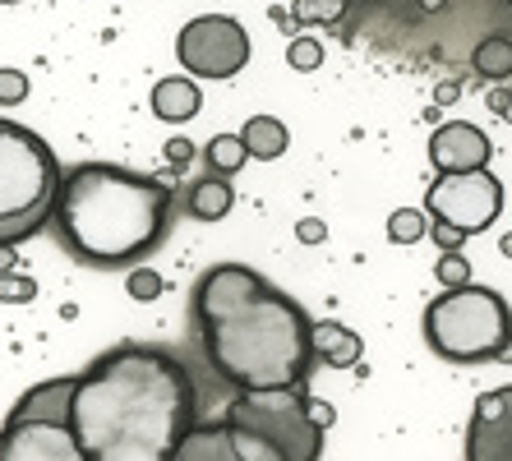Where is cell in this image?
Segmentation results:
<instances>
[{
    "instance_id": "cell-1",
    "label": "cell",
    "mask_w": 512,
    "mask_h": 461,
    "mask_svg": "<svg viewBox=\"0 0 512 461\" xmlns=\"http://www.w3.org/2000/svg\"><path fill=\"white\" fill-rule=\"evenodd\" d=\"M199 420L190 369L171 351L120 342L74 374V434L84 461H167Z\"/></svg>"
},
{
    "instance_id": "cell-2",
    "label": "cell",
    "mask_w": 512,
    "mask_h": 461,
    "mask_svg": "<svg viewBox=\"0 0 512 461\" xmlns=\"http://www.w3.org/2000/svg\"><path fill=\"white\" fill-rule=\"evenodd\" d=\"M194 328L217 379L236 392L310 379L314 319L245 263H217L194 282Z\"/></svg>"
},
{
    "instance_id": "cell-3",
    "label": "cell",
    "mask_w": 512,
    "mask_h": 461,
    "mask_svg": "<svg viewBox=\"0 0 512 461\" xmlns=\"http://www.w3.org/2000/svg\"><path fill=\"white\" fill-rule=\"evenodd\" d=\"M167 180L139 176L116 162H79L65 171L56 199V236L88 268H134L171 231Z\"/></svg>"
},
{
    "instance_id": "cell-4",
    "label": "cell",
    "mask_w": 512,
    "mask_h": 461,
    "mask_svg": "<svg viewBox=\"0 0 512 461\" xmlns=\"http://www.w3.org/2000/svg\"><path fill=\"white\" fill-rule=\"evenodd\" d=\"M222 420L231 429L236 461H314L323 457L333 406L314 402L305 383H291V388L240 392Z\"/></svg>"
},
{
    "instance_id": "cell-5",
    "label": "cell",
    "mask_w": 512,
    "mask_h": 461,
    "mask_svg": "<svg viewBox=\"0 0 512 461\" xmlns=\"http://www.w3.org/2000/svg\"><path fill=\"white\" fill-rule=\"evenodd\" d=\"M60 162L28 125L0 120V249L37 236L56 217Z\"/></svg>"
},
{
    "instance_id": "cell-6",
    "label": "cell",
    "mask_w": 512,
    "mask_h": 461,
    "mask_svg": "<svg viewBox=\"0 0 512 461\" xmlns=\"http://www.w3.org/2000/svg\"><path fill=\"white\" fill-rule=\"evenodd\" d=\"M425 342L453 365L512 360V305L494 286H448L425 305Z\"/></svg>"
},
{
    "instance_id": "cell-7",
    "label": "cell",
    "mask_w": 512,
    "mask_h": 461,
    "mask_svg": "<svg viewBox=\"0 0 512 461\" xmlns=\"http://www.w3.org/2000/svg\"><path fill=\"white\" fill-rule=\"evenodd\" d=\"M0 461H84L74 434V379H47L14 402L0 429Z\"/></svg>"
},
{
    "instance_id": "cell-8",
    "label": "cell",
    "mask_w": 512,
    "mask_h": 461,
    "mask_svg": "<svg viewBox=\"0 0 512 461\" xmlns=\"http://www.w3.org/2000/svg\"><path fill=\"white\" fill-rule=\"evenodd\" d=\"M425 208L434 222L457 226L462 236H480L499 222L503 213V185L489 166H471V171H439L434 185L425 190Z\"/></svg>"
},
{
    "instance_id": "cell-9",
    "label": "cell",
    "mask_w": 512,
    "mask_h": 461,
    "mask_svg": "<svg viewBox=\"0 0 512 461\" xmlns=\"http://www.w3.org/2000/svg\"><path fill=\"white\" fill-rule=\"evenodd\" d=\"M250 33L245 24H236L231 14H199L180 28L176 56L185 65V74L194 79H236L250 65Z\"/></svg>"
},
{
    "instance_id": "cell-10",
    "label": "cell",
    "mask_w": 512,
    "mask_h": 461,
    "mask_svg": "<svg viewBox=\"0 0 512 461\" xmlns=\"http://www.w3.org/2000/svg\"><path fill=\"white\" fill-rule=\"evenodd\" d=\"M466 461H512V383L476 402L466 425Z\"/></svg>"
},
{
    "instance_id": "cell-11",
    "label": "cell",
    "mask_w": 512,
    "mask_h": 461,
    "mask_svg": "<svg viewBox=\"0 0 512 461\" xmlns=\"http://www.w3.org/2000/svg\"><path fill=\"white\" fill-rule=\"evenodd\" d=\"M494 143L485 130H476L471 120H448L429 139V162L434 171H471V166H489Z\"/></svg>"
},
{
    "instance_id": "cell-12",
    "label": "cell",
    "mask_w": 512,
    "mask_h": 461,
    "mask_svg": "<svg viewBox=\"0 0 512 461\" xmlns=\"http://www.w3.org/2000/svg\"><path fill=\"white\" fill-rule=\"evenodd\" d=\"M203 107V93L194 74H167V79L153 83V116L157 120H171V125H185L194 120Z\"/></svg>"
},
{
    "instance_id": "cell-13",
    "label": "cell",
    "mask_w": 512,
    "mask_h": 461,
    "mask_svg": "<svg viewBox=\"0 0 512 461\" xmlns=\"http://www.w3.org/2000/svg\"><path fill=\"white\" fill-rule=\"evenodd\" d=\"M314 355H319L323 365H333V369H351V365H360L365 342H360V332H351L346 323L319 319L314 323Z\"/></svg>"
},
{
    "instance_id": "cell-14",
    "label": "cell",
    "mask_w": 512,
    "mask_h": 461,
    "mask_svg": "<svg viewBox=\"0 0 512 461\" xmlns=\"http://www.w3.org/2000/svg\"><path fill=\"white\" fill-rule=\"evenodd\" d=\"M176 461H236L227 420H213V425H199V420H194L190 434L176 443Z\"/></svg>"
},
{
    "instance_id": "cell-15",
    "label": "cell",
    "mask_w": 512,
    "mask_h": 461,
    "mask_svg": "<svg viewBox=\"0 0 512 461\" xmlns=\"http://www.w3.org/2000/svg\"><path fill=\"white\" fill-rule=\"evenodd\" d=\"M240 139H245V148H250L254 162H277V157L286 153L291 134H286V125L277 116H250L245 125H240Z\"/></svg>"
},
{
    "instance_id": "cell-16",
    "label": "cell",
    "mask_w": 512,
    "mask_h": 461,
    "mask_svg": "<svg viewBox=\"0 0 512 461\" xmlns=\"http://www.w3.org/2000/svg\"><path fill=\"white\" fill-rule=\"evenodd\" d=\"M231 203H236V190L227 185V176H222V171H208L190 190V217H199V222H222V217L231 213Z\"/></svg>"
},
{
    "instance_id": "cell-17",
    "label": "cell",
    "mask_w": 512,
    "mask_h": 461,
    "mask_svg": "<svg viewBox=\"0 0 512 461\" xmlns=\"http://www.w3.org/2000/svg\"><path fill=\"white\" fill-rule=\"evenodd\" d=\"M471 70L480 79H508L512 74V37H485L471 56Z\"/></svg>"
},
{
    "instance_id": "cell-18",
    "label": "cell",
    "mask_w": 512,
    "mask_h": 461,
    "mask_svg": "<svg viewBox=\"0 0 512 461\" xmlns=\"http://www.w3.org/2000/svg\"><path fill=\"white\" fill-rule=\"evenodd\" d=\"M203 157H208V166H213V171L231 176V171H240V166L250 162V148H245V139H240V134H213V139H208V148H203Z\"/></svg>"
},
{
    "instance_id": "cell-19",
    "label": "cell",
    "mask_w": 512,
    "mask_h": 461,
    "mask_svg": "<svg viewBox=\"0 0 512 461\" xmlns=\"http://www.w3.org/2000/svg\"><path fill=\"white\" fill-rule=\"evenodd\" d=\"M425 231H429L425 213H416V208H397V213L388 217V240H393V245H416Z\"/></svg>"
},
{
    "instance_id": "cell-20",
    "label": "cell",
    "mask_w": 512,
    "mask_h": 461,
    "mask_svg": "<svg viewBox=\"0 0 512 461\" xmlns=\"http://www.w3.org/2000/svg\"><path fill=\"white\" fill-rule=\"evenodd\" d=\"M33 296H37V282H33V277H24V272H10V268L0 272V305H19V300L28 305Z\"/></svg>"
},
{
    "instance_id": "cell-21",
    "label": "cell",
    "mask_w": 512,
    "mask_h": 461,
    "mask_svg": "<svg viewBox=\"0 0 512 461\" xmlns=\"http://www.w3.org/2000/svg\"><path fill=\"white\" fill-rule=\"evenodd\" d=\"M286 60H291V70L310 74V70H319L323 65V47L314 42V37H296V42L286 47Z\"/></svg>"
},
{
    "instance_id": "cell-22",
    "label": "cell",
    "mask_w": 512,
    "mask_h": 461,
    "mask_svg": "<svg viewBox=\"0 0 512 461\" xmlns=\"http://www.w3.org/2000/svg\"><path fill=\"white\" fill-rule=\"evenodd\" d=\"M125 286H130L134 300H157V296H162V277H157L153 268H134Z\"/></svg>"
},
{
    "instance_id": "cell-23",
    "label": "cell",
    "mask_w": 512,
    "mask_h": 461,
    "mask_svg": "<svg viewBox=\"0 0 512 461\" xmlns=\"http://www.w3.org/2000/svg\"><path fill=\"white\" fill-rule=\"evenodd\" d=\"M28 97V74L24 70H0V102L14 107V102H24Z\"/></svg>"
},
{
    "instance_id": "cell-24",
    "label": "cell",
    "mask_w": 512,
    "mask_h": 461,
    "mask_svg": "<svg viewBox=\"0 0 512 461\" xmlns=\"http://www.w3.org/2000/svg\"><path fill=\"white\" fill-rule=\"evenodd\" d=\"M439 277H443V286L471 282V277H466V259H462V254H453V249H448V254H443V263H439Z\"/></svg>"
},
{
    "instance_id": "cell-25",
    "label": "cell",
    "mask_w": 512,
    "mask_h": 461,
    "mask_svg": "<svg viewBox=\"0 0 512 461\" xmlns=\"http://www.w3.org/2000/svg\"><path fill=\"white\" fill-rule=\"evenodd\" d=\"M190 153H194V148H190V143H185V139H171V143H167V162L176 166V171H180V166H185V162H190Z\"/></svg>"
},
{
    "instance_id": "cell-26",
    "label": "cell",
    "mask_w": 512,
    "mask_h": 461,
    "mask_svg": "<svg viewBox=\"0 0 512 461\" xmlns=\"http://www.w3.org/2000/svg\"><path fill=\"white\" fill-rule=\"evenodd\" d=\"M300 240H305V245L323 240V222H300Z\"/></svg>"
},
{
    "instance_id": "cell-27",
    "label": "cell",
    "mask_w": 512,
    "mask_h": 461,
    "mask_svg": "<svg viewBox=\"0 0 512 461\" xmlns=\"http://www.w3.org/2000/svg\"><path fill=\"white\" fill-rule=\"evenodd\" d=\"M420 5H439V0H420Z\"/></svg>"
},
{
    "instance_id": "cell-28",
    "label": "cell",
    "mask_w": 512,
    "mask_h": 461,
    "mask_svg": "<svg viewBox=\"0 0 512 461\" xmlns=\"http://www.w3.org/2000/svg\"><path fill=\"white\" fill-rule=\"evenodd\" d=\"M0 5H19V0H0Z\"/></svg>"
},
{
    "instance_id": "cell-29",
    "label": "cell",
    "mask_w": 512,
    "mask_h": 461,
    "mask_svg": "<svg viewBox=\"0 0 512 461\" xmlns=\"http://www.w3.org/2000/svg\"><path fill=\"white\" fill-rule=\"evenodd\" d=\"M508 97H512V93H508Z\"/></svg>"
}]
</instances>
